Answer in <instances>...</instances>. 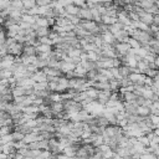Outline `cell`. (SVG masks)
<instances>
[{"label": "cell", "mask_w": 159, "mask_h": 159, "mask_svg": "<svg viewBox=\"0 0 159 159\" xmlns=\"http://www.w3.org/2000/svg\"><path fill=\"white\" fill-rule=\"evenodd\" d=\"M15 65V57L11 55H5L0 60V70H11V67Z\"/></svg>", "instance_id": "obj_1"}, {"label": "cell", "mask_w": 159, "mask_h": 159, "mask_svg": "<svg viewBox=\"0 0 159 159\" xmlns=\"http://www.w3.org/2000/svg\"><path fill=\"white\" fill-rule=\"evenodd\" d=\"M22 48H24V45L22 43L15 42L10 47H7V53L11 55V56H14V57H20L22 55Z\"/></svg>", "instance_id": "obj_2"}, {"label": "cell", "mask_w": 159, "mask_h": 159, "mask_svg": "<svg viewBox=\"0 0 159 159\" xmlns=\"http://www.w3.org/2000/svg\"><path fill=\"white\" fill-rule=\"evenodd\" d=\"M138 16H139V21H140V22H144V24L148 25V26L153 25L154 16H153L152 14H148V12H145L144 10H140V11L138 12Z\"/></svg>", "instance_id": "obj_3"}, {"label": "cell", "mask_w": 159, "mask_h": 159, "mask_svg": "<svg viewBox=\"0 0 159 159\" xmlns=\"http://www.w3.org/2000/svg\"><path fill=\"white\" fill-rule=\"evenodd\" d=\"M111 94H112V92L111 91H99L98 92V97H97V102L99 103V104H102V106H106V103L109 101V98H111Z\"/></svg>", "instance_id": "obj_4"}, {"label": "cell", "mask_w": 159, "mask_h": 159, "mask_svg": "<svg viewBox=\"0 0 159 159\" xmlns=\"http://www.w3.org/2000/svg\"><path fill=\"white\" fill-rule=\"evenodd\" d=\"M77 149H78V144H72V145H68L66 147L61 154L66 155V157H70V158H75L76 157V153H77Z\"/></svg>", "instance_id": "obj_5"}, {"label": "cell", "mask_w": 159, "mask_h": 159, "mask_svg": "<svg viewBox=\"0 0 159 159\" xmlns=\"http://www.w3.org/2000/svg\"><path fill=\"white\" fill-rule=\"evenodd\" d=\"M77 17H80V20H83V21H92V14H91V10H89L88 7L80 9V12H78Z\"/></svg>", "instance_id": "obj_6"}, {"label": "cell", "mask_w": 159, "mask_h": 159, "mask_svg": "<svg viewBox=\"0 0 159 159\" xmlns=\"http://www.w3.org/2000/svg\"><path fill=\"white\" fill-rule=\"evenodd\" d=\"M101 36V39H102V41H103V43H106V45H114L117 41H116V39H114V36L109 32V31H106V32H103L102 35H99Z\"/></svg>", "instance_id": "obj_7"}, {"label": "cell", "mask_w": 159, "mask_h": 159, "mask_svg": "<svg viewBox=\"0 0 159 159\" xmlns=\"http://www.w3.org/2000/svg\"><path fill=\"white\" fill-rule=\"evenodd\" d=\"M31 78L34 80V82H35V83L47 82V76L43 73V71H42V70H39L37 72H35V73L31 76Z\"/></svg>", "instance_id": "obj_8"}, {"label": "cell", "mask_w": 159, "mask_h": 159, "mask_svg": "<svg viewBox=\"0 0 159 159\" xmlns=\"http://www.w3.org/2000/svg\"><path fill=\"white\" fill-rule=\"evenodd\" d=\"M73 73H75V77H76V78H86L87 71H86V70H84V67L80 63V65H77V66H76V68H75Z\"/></svg>", "instance_id": "obj_9"}, {"label": "cell", "mask_w": 159, "mask_h": 159, "mask_svg": "<svg viewBox=\"0 0 159 159\" xmlns=\"http://www.w3.org/2000/svg\"><path fill=\"white\" fill-rule=\"evenodd\" d=\"M116 22H118L117 17H111V16H107V15H102V17H101V24H103L106 26H112Z\"/></svg>", "instance_id": "obj_10"}, {"label": "cell", "mask_w": 159, "mask_h": 159, "mask_svg": "<svg viewBox=\"0 0 159 159\" xmlns=\"http://www.w3.org/2000/svg\"><path fill=\"white\" fill-rule=\"evenodd\" d=\"M137 116L143 117V118L149 117L150 116V109L145 106H139V107H137Z\"/></svg>", "instance_id": "obj_11"}, {"label": "cell", "mask_w": 159, "mask_h": 159, "mask_svg": "<svg viewBox=\"0 0 159 159\" xmlns=\"http://www.w3.org/2000/svg\"><path fill=\"white\" fill-rule=\"evenodd\" d=\"M65 11H66V14H67V15L77 16V15H78V12H80V7L75 6L73 4H70L68 6H66V7H65Z\"/></svg>", "instance_id": "obj_12"}, {"label": "cell", "mask_w": 159, "mask_h": 159, "mask_svg": "<svg viewBox=\"0 0 159 159\" xmlns=\"http://www.w3.org/2000/svg\"><path fill=\"white\" fill-rule=\"evenodd\" d=\"M22 53L26 55V56H37L36 47H34V46H29V45H24Z\"/></svg>", "instance_id": "obj_13"}, {"label": "cell", "mask_w": 159, "mask_h": 159, "mask_svg": "<svg viewBox=\"0 0 159 159\" xmlns=\"http://www.w3.org/2000/svg\"><path fill=\"white\" fill-rule=\"evenodd\" d=\"M11 96H12V98H17V97L25 96V88H22L20 86H16V87L11 88Z\"/></svg>", "instance_id": "obj_14"}, {"label": "cell", "mask_w": 159, "mask_h": 159, "mask_svg": "<svg viewBox=\"0 0 159 159\" xmlns=\"http://www.w3.org/2000/svg\"><path fill=\"white\" fill-rule=\"evenodd\" d=\"M153 96H154V93H153V89H152V87H147V86H143V91H142V94H140V97H143L144 99H152V98H153Z\"/></svg>", "instance_id": "obj_15"}, {"label": "cell", "mask_w": 159, "mask_h": 159, "mask_svg": "<svg viewBox=\"0 0 159 159\" xmlns=\"http://www.w3.org/2000/svg\"><path fill=\"white\" fill-rule=\"evenodd\" d=\"M52 46H48V45H41V43H39L37 46H36V51H37V55L39 53H50V52H52Z\"/></svg>", "instance_id": "obj_16"}, {"label": "cell", "mask_w": 159, "mask_h": 159, "mask_svg": "<svg viewBox=\"0 0 159 159\" xmlns=\"http://www.w3.org/2000/svg\"><path fill=\"white\" fill-rule=\"evenodd\" d=\"M50 27H39L36 31H35V34H36V36H37V39H41V37H47L48 36V34H50Z\"/></svg>", "instance_id": "obj_17"}, {"label": "cell", "mask_w": 159, "mask_h": 159, "mask_svg": "<svg viewBox=\"0 0 159 159\" xmlns=\"http://www.w3.org/2000/svg\"><path fill=\"white\" fill-rule=\"evenodd\" d=\"M82 52H83V51H82V50H80V48H75V47H70V48H68V51L66 52V55H67L68 57H71V58H73V57H80Z\"/></svg>", "instance_id": "obj_18"}, {"label": "cell", "mask_w": 159, "mask_h": 159, "mask_svg": "<svg viewBox=\"0 0 159 159\" xmlns=\"http://www.w3.org/2000/svg\"><path fill=\"white\" fill-rule=\"evenodd\" d=\"M118 70H119V73H120L122 78H128L129 73L132 72V71H130V68H129V67H127V66H124V65H120V66L118 67Z\"/></svg>", "instance_id": "obj_19"}, {"label": "cell", "mask_w": 159, "mask_h": 159, "mask_svg": "<svg viewBox=\"0 0 159 159\" xmlns=\"http://www.w3.org/2000/svg\"><path fill=\"white\" fill-rule=\"evenodd\" d=\"M36 25H37L39 27H48L47 19L43 17V16H37V17H36Z\"/></svg>", "instance_id": "obj_20"}, {"label": "cell", "mask_w": 159, "mask_h": 159, "mask_svg": "<svg viewBox=\"0 0 159 159\" xmlns=\"http://www.w3.org/2000/svg\"><path fill=\"white\" fill-rule=\"evenodd\" d=\"M11 137H12L14 142H21V140H24L25 134H22L21 132H17V130H12L11 132Z\"/></svg>", "instance_id": "obj_21"}, {"label": "cell", "mask_w": 159, "mask_h": 159, "mask_svg": "<svg viewBox=\"0 0 159 159\" xmlns=\"http://www.w3.org/2000/svg\"><path fill=\"white\" fill-rule=\"evenodd\" d=\"M12 77L11 70H0V80H9Z\"/></svg>", "instance_id": "obj_22"}, {"label": "cell", "mask_w": 159, "mask_h": 159, "mask_svg": "<svg viewBox=\"0 0 159 159\" xmlns=\"http://www.w3.org/2000/svg\"><path fill=\"white\" fill-rule=\"evenodd\" d=\"M128 45H129V47L133 48V50H138L139 47H142L140 43H139L137 40H134L133 37H129V40H128Z\"/></svg>", "instance_id": "obj_23"}, {"label": "cell", "mask_w": 159, "mask_h": 159, "mask_svg": "<svg viewBox=\"0 0 159 159\" xmlns=\"http://www.w3.org/2000/svg\"><path fill=\"white\" fill-rule=\"evenodd\" d=\"M86 53H87V58H88V61H91V62H97L98 58H99V56H98L94 51H88V52H86Z\"/></svg>", "instance_id": "obj_24"}, {"label": "cell", "mask_w": 159, "mask_h": 159, "mask_svg": "<svg viewBox=\"0 0 159 159\" xmlns=\"http://www.w3.org/2000/svg\"><path fill=\"white\" fill-rule=\"evenodd\" d=\"M22 5H24L25 10H30V9L36 6V1H34V0H25V1H22Z\"/></svg>", "instance_id": "obj_25"}, {"label": "cell", "mask_w": 159, "mask_h": 159, "mask_svg": "<svg viewBox=\"0 0 159 159\" xmlns=\"http://www.w3.org/2000/svg\"><path fill=\"white\" fill-rule=\"evenodd\" d=\"M12 129V127H6V125H4V127H0V137H4V135H7V134H11V130Z\"/></svg>", "instance_id": "obj_26"}, {"label": "cell", "mask_w": 159, "mask_h": 159, "mask_svg": "<svg viewBox=\"0 0 159 159\" xmlns=\"http://www.w3.org/2000/svg\"><path fill=\"white\" fill-rule=\"evenodd\" d=\"M111 73H112V76H113L114 80H117V81H120L122 80V76H120L118 68H111Z\"/></svg>", "instance_id": "obj_27"}, {"label": "cell", "mask_w": 159, "mask_h": 159, "mask_svg": "<svg viewBox=\"0 0 159 159\" xmlns=\"http://www.w3.org/2000/svg\"><path fill=\"white\" fill-rule=\"evenodd\" d=\"M138 142L140 143V144H143L144 147H149V143H150V140L148 139V137L144 134V135H142V137H139L138 138Z\"/></svg>", "instance_id": "obj_28"}, {"label": "cell", "mask_w": 159, "mask_h": 159, "mask_svg": "<svg viewBox=\"0 0 159 159\" xmlns=\"http://www.w3.org/2000/svg\"><path fill=\"white\" fill-rule=\"evenodd\" d=\"M149 119H150V122H152V124L154 125V129H155V127L159 125V116L150 114V116H149Z\"/></svg>", "instance_id": "obj_29"}, {"label": "cell", "mask_w": 159, "mask_h": 159, "mask_svg": "<svg viewBox=\"0 0 159 159\" xmlns=\"http://www.w3.org/2000/svg\"><path fill=\"white\" fill-rule=\"evenodd\" d=\"M114 150H112V149H109V150H107V152H104V153H102V155H103V159H112L113 157H114Z\"/></svg>", "instance_id": "obj_30"}, {"label": "cell", "mask_w": 159, "mask_h": 159, "mask_svg": "<svg viewBox=\"0 0 159 159\" xmlns=\"http://www.w3.org/2000/svg\"><path fill=\"white\" fill-rule=\"evenodd\" d=\"M139 159H155V157L153 153H144V154H140Z\"/></svg>", "instance_id": "obj_31"}, {"label": "cell", "mask_w": 159, "mask_h": 159, "mask_svg": "<svg viewBox=\"0 0 159 159\" xmlns=\"http://www.w3.org/2000/svg\"><path fill=\"white\" fill-rule=\"evenodd\" d=\"M6 40V31L4 30L2 26H0V41H5Z\"/></svg>", "instance_id": "obj_32"}, {"label": "cell", "mask_w": 159, "mask_h": 159, "mask_svg": "<svg viewBox=\"0 0 159 159\" xmlns=\"http://www.w3.org/2000/svg\"><path fill=\"white\" fill-rule=\"evenodd\" d=\"M153 24L157 25L159 27V14L158 15H154V20H153Z\"/></svg>", "instance_id": "obj_33"}, {"label": "cell", "mask_w": 159, "mask_h": 159, "mask_svg": "<svg viewBox=\"0 0 159 159\" xmlns=\"http://www.w3.org/2000/svg\"><path fill=\"white\" fill-rule=\"evenodd\" d=\"M80 58H81V62H82V61H88V58H87V53H86V52H82L81 56H80Z\"/></svg>", "instance_id": "obj_34"}, {"label": "cell", "mask_w": 159, "mask_h": 159, "mask_svg": "<svg viewBox=\"0 0 159 159\" xmlns=\"http://www.w3.org/2000/svg\"><path fill=\"white\" fill-rule=\"evenodd\" d=\"M153 154H154L155 158H159V148H157V149L153 152Z\"/></svg>", "instance_id": "obj_35"}, {"label": "cell", "mask_w": 159, "mask_h": 159, "mask_svg": "<svg viewBox=\"0 0 159 159\" xmlns=\"http://www.w3.org/2000/svg\"><path fill=\"white\" fill-rule=\"evenodd\" d=\"M154 63H155V66L158 67V70H159V55L157 56V58H155V61H154Z\"/></svg>", "instance_id": "obj_36"}, {"label": "cell", "mask_w": 159, "mask_h": 159, "mask_svg": "<svg viewBox=\"0 0 159 159\" xmlns=\"http://www.w3.org/2000/svg\"><path fill=\"white\" fill-rule=\"evenodd\" d=\"M112 159H123V158H122V157H119L118 154H114V157H113Z\"/></svg>", "instance_id": "obj_37"}, {"label": "cell", "mask_w": 159, "mask_h": 159, "mask_svg": "<svg viewBox=\"0 0 159 159\" xmlns=\"http://www.w3.org/2000/svg\"><path fill=\"white\" fill-rule=\"evenodd\" d=\"M76 159H89V158H77V157H76Z\"/></svg>", "instance_id": "obj_38"}]
</instances>
